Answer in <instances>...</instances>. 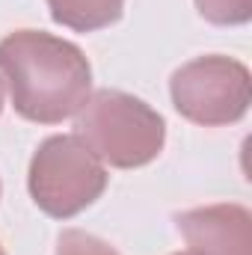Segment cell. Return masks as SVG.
Returning <instances> with one entry per match:
<instances>
[{"label":"cell","instance_id":"7a4b0ae2","mask_svg":"<svg viewBox=\"0 0 252 255\" xmlns=\"http://www.w3.org/2000/svg\"><path fill=\"white\" fill-rule=\"evenodd\" d=\"M77 136L101 163L139 169L166 145L163 116L142 98L122 89H98L77 113Z\"/></svg>","mask_w":252,"mask_h":255},{"label":"cell","instance_id":"3957f363","mask_svg":"<svg viewBox=\"0 0 252 255\" xmlns=\"http://www.w3.org/2000/svg\"><path fill=\"white\" fill-rule=\"evenodd\" d=\"M27 190L54 220H71L107 190V169L77 133H54L30 157Z\"/></svg>","mask_w":252,"mask_h":255},{"label":"cell","instance_id":"30bf717a","mask_svg":"<svg viewBox=\"0 0 252 255\" xmlns=\"http://www.w3.org/2000/svg\"><path fill=\"white\" fill-rule=\"evenodd\" d=\"M0 255H6V250H3V244H0Z\"/></svg>","mask_w":252,"mask_h":255},{"label":"cell","instance_id":"6da1fadb","mask_svg":"<svg viewBox=\"0 0 252 255\" xmlns=\"http://www.w3.org/2000/svg\"><path fill=\"white\" fill-rule=\"evenodd\" d=\"M0 74L12 107L36 125H60L77 116L92 95L86 54L54 33L15 30L0 39Z\"/></svg>","mask_w":252,"mask_h":255},{"label":"cell","instance_id":"8992f818","mask_svg":"<svg viewBox=\"0 0 252 255\" xmlns=\"http://www.w3.org/2000/svg\"><path fill=\"white\" fill-rule=\"evenodd\" d=\"M51 18L74 33H95L116 24L125 12V0H45Z\"/></svg>","mask_w":252,"mask_h":255},{"label":"cell","instance_id":"52a82bcc","mask_svg":"<svg viewBox=\"0 0 252 255\" xmlns=\"http://www.w3.org/2000/svg\"><path fill=\"white\" fill-rule=\"evenodd\" d=\"M196 12L217 27H241L250 24L252 0H196Z\"/></svg>","mask_w":252,"mask_h":255},{"label":"cell","instance_id":"7c38bea8","mask_svg":"<svg viewBox=\"0 0 252 255\" xmlns=\"http://www.w3.org/2000/svg\"><path fill=\"white\" fill-rule=\"evenodd\" d=\"M0 193H3V187H0Z\"/></svg>","mask_w":252,"mask_h":255},{"label":"cell","instance_id":"277c9868","mask_svg":"<svg viewBox=\"0 0 252 255\" xmlns=\"http://www.w3.org/2000/svg\"><path fill=\"white\" fill-rule=\"evenodd\" d=\"M169 95L172 107L193 125H235L250 113L252 77L241 60L208 54L172 71Z\"/></svg>","mask_w":252,"mask_h":255},{"label":"cell","instance_id":"5b68a950","mask_svg":"<svg viewBox=\"0 0 252 255\" xmlns=\"http://www.w3.org/2000/svg\"><path fill=\"white\" fill-rule=\"evenodd\" d=\"M190 255H252V214L247 205L220 202L175 217Z\"/></svg>","mask_w":252,"mask_h":255},{"label":"cell","instance_id":"8fae6325","mask_svg":"<svg viewBox=\"0 0 252 255\" xmlns=\"http://www.w3.org/2000/svg\"><path fill=\"white\" fill-rule=\"evenodd\" d=\"M172 255H190V253H172Z\"/></svg>","mask_w":252,"mask_h":255},{"label":"cell","instance_id":"9c48e42d","mask_svg":"<svg viewBox=\"0 0 252 255\" xmlns=\"http://www.w3.org/2000/svg\"><path fill=\"white\" fill-rule=\"evenodd\" d=\"M3 98H6V92H3V80H0V113H3Z\"/></svg>","mask_w":252,"mask_h":255},{"label":"cell","instance_id":"ba28073f","mask_svg":"<svg viewBox=\"0 0 252 255\" xmlns=\"http://www.w3.org/2000/svg\"><path fill=\"white\" fill-rule=\"evenodd\" d=\"M57 255H119L107 241L83 232V229H65L57 238Z\"/></svg>","mask_w":252,"mask_h":255}]
</instances>
